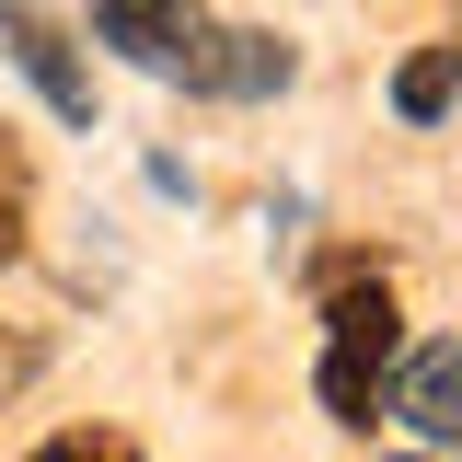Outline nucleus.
<instances>
[{
  "instance_id": "1",
  "label": "nucleus",
  "mask_w": 462,
  "mask_h": 462,
  "mask_svg": "<svg viewBox=\"0 0 462 462\" xmlns=\"http://www.w3.org/2000/svg\"><path fill=\"white\" fill-rule=\"evenodd\" d=\"M93 35L116 58H139L151 81H185L208 105H266L289 93V35H254V23H208L197 0H93Z\"/></svg>"
},
{
  "instance_id": "6",
  "label": "nucleus",
  "mask_w": 462,
  "mask_h": 462,
  "mask_svg": "<svg viewBox=\"0 0 462 462\" xmlns=\"http://www.w3.org/2000/svg\"><path fill=\"white\" fill-rule=\"evenodd\" d=\"M0 254H23V151L0 139Z\"/></svg>"
},
{
  "instance_id": "3",
  "label": "nucleus",
  "mask_w": 462,
  "mask_h": 462,
  "mask_svg": "<svg viewBox=\"0 0 462 462\" xmlns=\"http://www.w3.org/2000/svg\"><path fill=\"white\" fill-rule=\"evenodd\" d=\"M0 47H12V69H23V81L47 93V116H69V127L93 116V69L69 58V35H58L35 0H0Z\"/></svg>"
},
{
  "instance_id": "5",
  "label": "nucleus",
  "mask_w": 462,
  "mask_h": 462,
  "mask_svg": "<svg viewBox=\"0 0 462 462\" xmlns=\"http://www.w3.org/2000/svg\"><path fill=\"white\" fill-rule=\"evenodd\" d=\"M451 105H462V47H416L393 69V116H404V127H439Z\"/></svg>"
},
{
  "instance_id": "7",
  "label": "nucleus",
  "mask_w": 462,
  "mask_h": 462,
  "mask_svg": "<svg viewBox=\"0 0 462 462\" xmlns=\"http://www.w3.org/2000/svg\"><path fill=\"white\" fill-rule=\"evenodd\" d=\"M35 462H139V451H127V439H105V428H93V439H47V451H35Z\"/></svg>"
},
{
  "instance_id": "8",
  "label": "nucleus",
  "mask_w": 462,
  "mask_h": 462,
  "mask_svg": "<svg viewBox=\"0 0 462 462\" xmlns=\"http://www.w3.org/2000/svg\"><path fill=\"white\" fill-rule=\"evenodd\" d=\"M404 462H428V451H404Z\"/></svg>"
},
{
  "instance_id": "4",
  "label": "nucleus",
  "mask_w": 462,
  "mask_h": 462,
  "mask_svg": "<svg viewBox=\"0 0 462 462\" xmlns=\"http://www.w3.org/2000/svg\"><path fill=\"white\" fill-rule=\"evenodd\" d=\"M382 404H393L416 439H462V346H451V336H439V346H404Z\"/></svg>"
},
{
  "instance_id": "2",
  "label": "nucleus",
  "mask_w": 462,
  "mask_h": 462,
  "mask_svg": "<svg viewBox=\"0 0 462 462\" xmlns=\"http://www.w3.org/2000/svg\"><path fill=\"white\" fill-rule=\"evenodd\" d=\"M393 358H404V324H393L382 266H336V300H324V416L370 428L382 393H393Z\"/></svg>"
}]
</instances>
